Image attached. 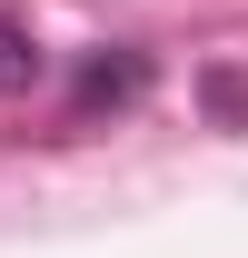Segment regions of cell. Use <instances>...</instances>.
<instances>
[{
    "mask_svg": "<svg viewBox=\"0 0 248 258\" xmlns=\"http://www.w3.org/2000/svg\"><path fill=\"white\" fill-rule=\"evenodd\" d=\"M40 70H50V50L30 40V20H20V10H0V99H30Z\"/></svg>",
    "mask_w": 248,
    "mask_h": 258,
    "instance_id": "obj_1",
    "label": "cell"
},
{
    "mask_svg": "<svg viewBox=\"0 0 248 258\" xmlns=\"http://www.w3.org/2000/svg\"><path fill=\"white\" fill-rule=\"evenodd\" d=\"M139 90V60H90V80H80V109H109V99Z\"/></svg>",
    "mask_w": 248,
    "mask_h": 258,
    "instance_id": "obj_2",
    "label": "cell"
},
{
    "mask_svg": "<svg viewBox=\"0 0 248 258\" xmlns=\"http://www.w3.org/2000/svg\"><path fill=\"white\" fill-rule=\"evenodd\" d=\"M209 109H218V119H248V80H238V70H218V80H209Z\"/></svg>",
    "mask_w": 248,
    "mask_h": 258,
    "instance_id": "obj_3",
    "label": "cell"
}]
</instances>
